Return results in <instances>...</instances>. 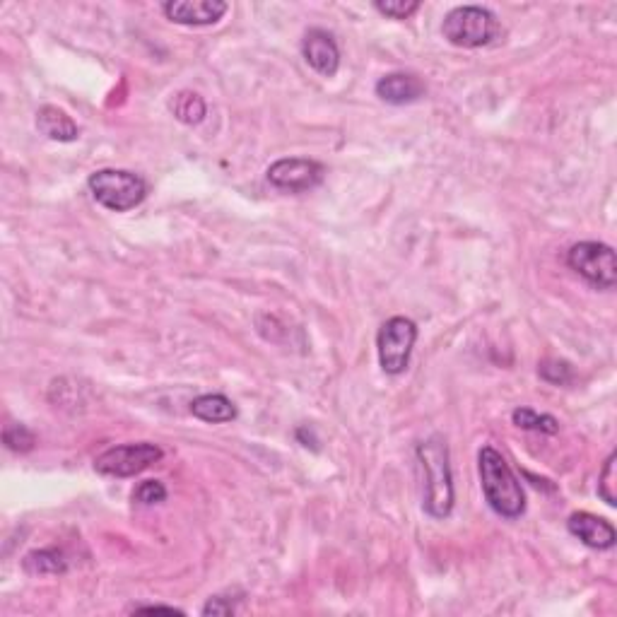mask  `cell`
Returning <instances> with one entry per match:
<instances>
[{
	"label": "cell",
	"mask_w": 617,
	"mask_h": 617,
	"mask_svg": "<svg viewBox=\"0 0 617 617\" xmlns=\"http://www.w3.org/2000/svg\"><path fill=\"white\" fill-rule=\"evenodd\" d=\"M415 454L417 461H420L422 478H425L422 507H425L432 519H449L451 511H454L456 492L446 439L442 434H430V437L417 444Z\"/></svg>",
	"instance_id": "1"
},
{
	"label": "cell",
	"mask_w": 617,
	"mask_h": 617,
	"mask_svg": "<svg viewBox=\"0 0 617 617\" xmlns=\"http://www.w3.org/2000/svg\"><path fill=\"white\" fill-rule=\"evenodd\" d=\"M478 473L480 487H483L485 502L490 509L502 519H521L526 511V495L514 470L509 468L507 458H504L495 446H483L478 454Z\"/></svg>",
	"instance_id": "2"
},
{
	"label": "cell",
	"mask_w": 617,
	"mask_h": 617,
	"mask_svg": "<svg viewBox=\"0 0 617 617\" xmlns=\"http://www.w3.org/2000/svg\"><path fill=\"white\" fill-rule=\"evenodd\" d=\"M92 198L111 213H128L148 198V184L128 169H97L87 179Z\"/></svg>",
	"instance_id": "3"
},
{
	"label": "cell",
	"mask_w": 617,
	"mask_h": 617,
	"mask_svg": "<svg viewBox=\"0 0 617 617\" xmlns=\"http://www.w3.org/2000/svg\"><path fill=\"white\" fill-rule=\"evenodd\" d=\"M442 34L458 49H483L499 34L497 17L480 5H461L454 8L442 22Z\"/></svg>",
	"instance_id": "4"
},
{
	"label": "cell",
	"mask_w": 617,
	"mask_h": 617,
	"mask_svg": "<svg viewBox=\"0 0 617 617\" xmlns=\"http://www.w3.org/2000/svg\"><path fill=\"white\" fill-rule=\"evenodd\" d=\"M567 266L596 290L617 285V258L613 246L603 242H579L567 251Z\"/></svg>",
	"instance_id": "5"
},
{
	"label": "cell",
	"mask_w": 617,
	"mask_h": 617,
	"mask_svg": "<svg viewBox=\"0 0 617 617\" xmlns=\"http://www.w3.org/2000/svg\"><path fill=\"white\" fill-rule=\"evenodd\" d=\"M417 343V323L405 316H393L379 328L376 336V350H379V364L386 374L398 376L408 369L410 355Z\"/></svg>",
	"instance_id": "6"
},
{
	"label": "cell",
	"mask_w": 617,
	"mask_h": 617,
	"mask_svg": "<svg viewBox=\"0 0 617 617\" xmlns=\"http://www.w3.org/2000/svg\"><path fill=\"white\" fill-rule=\"evenodd\" d=\"M164 451L157 444L138 442L111 446L102 456L94 458V470L109 478H133V475L148 470L152 463L162 461Z\"/></svg>",
	"instance_id": "7"
},
{
	"label": "cell",
	"mask_w": 617,
	"mask_h": 617,
	"mask_svg": "<svg viewBox=\"0 0 617 617\" xmlns=\"http://www.w3.org/2000/svg\"><path fill=\"white\" fill-rule=\"evenodd\" d=\"M268 181L278 191L285 193H304L316 188L326 176V167L307 157H285V160L273 162L268 167Z\"/></svg>",
	"instance_id": "8"
},
{
	"label": "cell",
	"mask_w": 617,
	"mask_h": 617,
	"mask_svg": "<svg viewBox=\"0 0 617 617\" xmlns=\"http://www.w3.org/2000/svg\"><path fill=\"white\" fill-rule=\"evenodd\" d=\"M162 13L176 25L208 27L225 17L227 3L222 0H169L162 5Z\"/></svg>",
	"instance_id": "9"
},
{
	"label": "cell",
	"mask_w": 617,
	"mask_h": 617,
	"mask_svg": "<svg viewBox=\"0 0 617 617\" xmlns=\"http://www.w3.org/2000/svg\"><path fill=\"white\" fill-rule=\"evenodd\" d=\"M302 56L323 78H333L340 68V49L331 32L309 29L302 39Z\"/></svg>",
	"instance_id": "10"
},
{
	"label": "cell",
	"mask_w": 617,
	"mask_h": 617,
	"mask_svg": "<svg viewBox=\"0 0 617 617\" xmlns=\"http://www.w3.org/2000/svg\"><path fill=\"white\" fill-rule=\"evenodd\" d=\"M567 528L574 538H579L586 548L593 550H610L617 540L613 524L601 519V516L589 514V511H577V514L569 516Z\"/></svg>",
	"instance_id": "11"
},
{
	"label": "cell",
	"mask_w": 617,
	"mask_h": 617,
	"mask_svg": "<svg viewBox=\"0 0 617 617\" xmlns=\"http://www.w3.org/2000/svg\"><path fill=\"white\" fill-rule=\"evenodd\" d=\"M374 92L381 102L403 107L425 97V82L413 73H389L376 82Z\"/></svg>",
	"instance_id": "12"
},
{
	"label": "cell",
	"mask_w": 617,
	"mask_h": 617,
	"mask_svg": "<svg viewBox=\"0 0 617 617\" xmlns=\"http://www.w3.org/2000/svg\"><path fill=\"white\" fill-rule=\"evenodd\" d=\"M37 128L41 135L56 143H73L80 138V128L63 109L58 107H41L37 111Z\"/></svg>",
	"instance_id": "13"
},
{
	"label": "cell",
	"mask_w": 617,
	"mask_h": 617,
	"mask_svg": "<svg viewBox=\"0 0 617 617\" xmlns=\"http://www.w3.org/2000/svg\"><path fill=\"white\" fill-rule=\"evenodd\" d=\"M191 413L198 420L210 422V425H225V422H232L237 417V405L222 393H205V396L193 398Z\"/></svg>",
	"instance_id": "14"
},
{
	"label": "cell",
	"mask_w": 617,
	"mask_h": 617,
	"mask_svg": "<svg viewBox=\"0 0 617 617\" xmlns=\"http://www.w3.org/2000/svg\"><path fill=\"white\" fill-rule=\"evenodd\" d=\"M22 569L32 577H58V574L68 572V560L61 550L41 548L27 552L25 560H22Z\"/></svg>",
	"instance_id": "15"
},
{
	"label": "cell",
	"mask_w": 617,
	"mask_h": 617,
	"mask_svg": "<svg viewBox=\"0 0 617 617\" xmlns=\"http://www.w3.org/2000/svg\"><path fill=\"white\" fill-rule=\"evenodd\" d=\"M169 111H172L174 119L184 123V126H198V123L205 119V114H208V107H205V99L201 94L181 90L169 99Z\"/></svg>",
	"instance_id": "16"
},
{
	"label": "cell",
	"mask_w": 617,
	"mask_h": 617,
	"mask_svg": "<svg viewBox=\"0 0 617 617\" xmlns=\"http://www.w3.org/2000/svg\"><path fill=\"white\" fill-rule=\"evenodd\" d=\"M511 420H514L516 427H521V430H528V432H543V434L560 432V422H557V417L536 413L533 408H516L514 415H511Z\"/></svg>",
	"instance_id": "17"
},
{
	"label": "cell",
	"mask_w": 617,
	"mask_h": 617,
	"mask_svg": "<svg viewBox=\"0 0 617 617\" xmlns=\"http://www.w3.org/2000/svg\"><path fill=\"white\" fill-rule=\"evenodd\" d=\"M3 442L15 454H29L37 446V434L29 430L27 425H22V422H13V425L3 430Z\"/></svg>",
	"instance_id": "18"
},
{
	"label": "cell",
	"mask_w": 617,
	"mask_h": 617,
	"mask_svg": "<svg viewBox=\"0 0 617 617\" xmlns=\"http://www.w3.org/2000/svg\"><path fill=\"white\" fill-rule=\"evenodd\" d=\"M617 456L610 454L608 461L601 470V478H598V495L608 507H615L617 504Z\"/></svg>",
	"instance_id": "19"
},
{
	"label": "cell",
	"mask_w": 617,
	"mask_h": 617,
	"mask_svg": "<svg viewBox=\"0 0 617 617\" xmlns=\"http://www.w3.org/2000/svg\"><path fill=\"white\" fill-rule=\"evenodd\" d=\"M538 374H540V379L548 381V384L552 386L572 384V379H574L572 364L564 360H543L538 364Z\"/></svg>",
	"instance_id": "20"
},
{
	"label": "cell",
	"mask_w": 617,
	"mask_h": 617,
	"mask_svg": "<svg viewBox=\"0 0 617 617\" xmlns=\"http://www.w3.org/2000/svg\"><path fill=\"white\" fill-rule=\"evenodd\" d=\"M167 499V487L160 480H145L133 490V502L140 507H155Z\"/></svg>",
	"instance_id": "21"
},
{
	"label": "cell",
	"mask_w": 617,
	"mask_h": 617,
	"mask_svg": "<svg viewBox=\"0 0 617 617\" xmlns=\"http://www.w3.org/2000/svg\"><path fill=\"white\" fill-rule=\"evenodd\" d=\"M374 8L389 20H408L410 15L417 13L420 3L417 0H376Z\"/></svg>",
	"instance_id": "22"
},
{
	"label": "cell",
	"mask_w": 617,
	"mask_h": 617,
	"mask_svg": "<svg viewBox=\"0 0 617 617\" xmlns=\"http://www.w3.org/2000/svg\"><path fill=\"white\" fill-rule=\"evenodd\" d=\"M203 615H234L237 613V605L227 601V596H213L208 603L203 605Z\"/></svg>",
	"instance_id": "23"
},
{
	"label": "cell",
	"mask_w": 617,
	"mask_h": 617,
	"mask_svg": "<svg viewBox=\"0 0 617 617\" xmlns=\"http://www.w3.org/2000/svg\"><path fill=\"white\" fill-rule=\"evenodd\" d=\"M135 613H169V615H184L179 608L174 605H138Z\"/></svg>",
	"instance_id": "24"
}]
</instances>
